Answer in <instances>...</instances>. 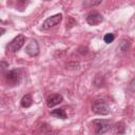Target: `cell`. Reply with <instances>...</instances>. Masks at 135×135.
<instances>
[{
  "instance_id": "1",
  "label": "cell",
  "mask_w": 135,
  "mask_h": 135,
  "mask_svg": "<svg viewBox=\"0 0 135 135\" xmlns=\"http://www.w3.org/2000/svg\"><path fill=\"white\" fill-rule=\"evenodd\" d=\"M93 126H94L95 135H101L111 129L112 123L108 119H95L93 121Z\"/></svg>"
},
{
  "instance_id": "2",
  "label": "cell",
  "mask_w": 135,
  "mask_h": 135,
  "mask_svg": "<svg viewBox=\"0 0 135 135\" xmlns=\"http://www.w3.org/2000/svg\"><path fill=\"white\" fill-rule=\"evenodd\" d=\"M92 111L97 115H107L110 113V107L103 99H97L92 104Z\"/></svg>"
},
{
  "instance_id": "3",
  "label": "cell",
  "mask_w": 135,
  "mask_h": 135,
  "mask_svg": "<svg viewBox=\"0 0 135 135\" xmlns=\"http://www.w3.org/2000/svg\"><path fill=\"white\" fill-rule=\"evenodd\" d=\"M6 82L8 85L11 86H15V85H18L20 80H21V75H20V72L19 70H11L6 73Z\"/></svg>"
},
{
  "instance_id": "4",
  "label": "cell",
  "mask_w": 135,
  "mask_h": 135,
  "mask_svg": "<svg viewBox=\"0 0 135 135\" xmlns=\"http://www.w3.org/2000/svg\"><path fill=\"white\" fill-rule=\"evenodd\" d=\"M61 20H62V15L61 14H56L54 16H51L47 19L44 20V22L42 23L41 28L42 30H49V28H51V27L59 24L61 22Z\"/></svg>"
},
{
  "instance_id": "5",
  "label": "cell",
  "mask_w": 135,
  "mask_h": 135,
  "mask_svg": "<svg viewBox=\"0 0 135 135\" xmlns=\"http://www.w3.org/2000/svg\"><path fill=\"white\" fill-rule=\"evenodd\" d=\"M24 41H25L24 36H23L22 34H20V35L16 36V37L9 42V44L7 45V49H8L9 51H12V52H17V51H19V50L23 46Z\"/></svg>"
},
{
  "instance_id": "6",
  "label": "cell",
  "mask_w": 135,
  "mask_h": 135,
  "mask_svg": "<svg viewBox=\"0 0 135 135\" xmlns=\"http://www.w3.org/2000/svg\"><path fill=\"white\" fill-rule=\"evenodd\" d=\"M103 21V17L98 12H91L86 16V22L90 25H97Z\"/></svg>"
},
{
  "instance_id": "7",
  "label": "cell",
  "mask_w": 135,
  "mask_h": 135,
  "mask_svg": "<svg viewBox=\"0 0 135 135\" xmlns=\"http://www.w3.org/2000/svg\"><path fill=\"white\" fill-rule=\"evenodd\" d=\"M25 51H26V53H27L30 56H32V57L37 56V55L39 54V44H38V42H37L36 40H31V41L28 42V44L26 45Z\"/></svg>"
},
{
  "instance_id": "8",
  "label": "cell",
  "mask_w": 135,
  "mask_h": 135,
  "mask_svg": "<svg viewBox=\"0 0 135 135\" xmlns=\"http://www.w3.org/2000/svg\"><path fill=\"white\" fill-rule=\"evenodd\" d=\"M62 100H63L62 95H60V94H52L46 99V105L49 108H53V107L59 104L60 102H62Z\"/></svg>"
},
{
  "instance_id": "9",
  "label": "cell",
  "mask_w": 135,
  "mask_h": 135,
  "mask_svg": "<svg viewBox=\"0 0 135 135\" xmlns=\"http://www.w3.org/2000/svg\"><path fill=\"white\" fill-rule=\"evenodd\" d=\"M123 132H124V124L122 122L115 123L112 127V133L115 135H121V134H123Z\"/></svg>"
},
{
  "instance_id": "10",
  "label": "cell",
  "mask_w": 135,
  "mask_h": 135,
  "mask_svg": "<svg viewBox=\"0 0 135 135\" xmlns=\"http://www.w3.org/2000/svg\"><path fill=\"white\" fill-rule=\"evenodd\" d=\"M33 103V99H32V96L30 94H26L22 97L21 99V107L22 108H30Z\"/></svg>"
},
{
  "instance_id": "11",
  "label": "cell",
  "mask_w": 135,
  "mask_h": 135,
  "mask_svg": "<svg viewBox=\"0 0 135 135\" xmlns=\"http://www.w3.org/2000/svg\"><path fill=\"white\" fill-rule=\"evenodd\" d=\"M130 45H131V43H130L129 40L122 39V40L120 41V43H119L117 50H119V52H121V53H124V52H127V51L130 49Z\"/></svg>"
},
{
  "instance_id": "12",
  "label": "cell",
  "mask_w": 135,
  "mask_h": 135,
  "mask_svg": "<svg viewBox=\"0 0 135 135\" xmlns=\"http://www.w3.org/2000/svg\"><path fill=\"white\" fill-rule=\"evenodd\" d=\"M51 115L52 116H55L57 118H61V119L66 118V114H65L64 109H56V110H53L51 112Z\"/></svg>"
},
{
  "instance_id": "13",
  "label": "cell",
  "mask_w": 135,
  "mask_h": 135,
  "mask_svg": "<svg viewBox=\"0 0 135 135\" xmlns=\"http://www.w3.org/2000/svg\"><path fill=\"white\" fill-rule=\"evenodd\" d=\"M114 39H115V36H114V34H112V33H108V34H105L104 37H103V40H104L105 43H111V42L114 41Z\"/></svg>"
},
{
  "instance_id": "14",
  "label": "cell",
  "mask_w": 135,
  "mask_h": 135,
  "mask_svg": "<svg viewBox=\"0 0 135 135\" xmlns=\"http://www.w3.org/2000/svg\"><path fill=\"white\" fill-rule=\"evenodd\" d=\"M129 91L131 93H135V78L130 82V84H129Z\"/></svg>"
},
{
  "instance_id": "15",
  "label": "cell",
  "mask_w": 135,
  "mask_h": 135,
  "mask_svg": "<svg viewBox=\"0 0 135 135\" xmlns=\"http://www.w3.org/2000/svg\"><path fill=\"white\" fill-rule=\"evenodd\" d=\"M7 66H8V64H7V63H5L4 61H2V62H1V70H2V72H4V70H5Z\"/></svg>"
},
{
  "instance_id": "16",
  "label": "cell",
  "mask_w": 135,
  "mask_h": 135,
  "mask_svg": "<svg viewBox=\"0 0 135 135\" xmlns=\"http://www.w3.org/2000/svg\"><path fill=\"white\" fill-rule=\"evenodd\" d=\"M0 31H1V35H3V33L5 32V30H4L3 27H1V30H0Z\"/></svg>"
},
{
  "instance_id": "17",
  "label": "cell",
  "mask_w": 135,
  "mask_h": 135,
  "mask_svg": "<svg viewBox=\"0 0 135 135\" xmlns=\"http://www.w3.org/2000/svg\"><path fill=\"white\" fill-rule=\"evenodd\" d=\"M50 135H52V134H50Z\"/></svg>"
}]
</instances>
